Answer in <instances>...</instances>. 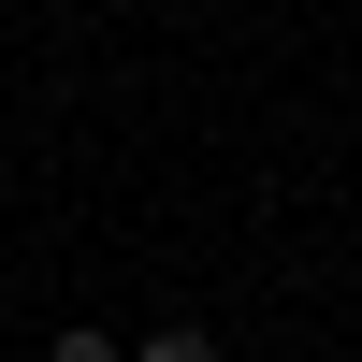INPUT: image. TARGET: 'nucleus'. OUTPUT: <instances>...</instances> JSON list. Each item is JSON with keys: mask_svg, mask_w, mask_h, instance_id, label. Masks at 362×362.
<instances>
[{"mask_svg": "<svg viewBox=\"0 0 362 362\" xmlns=\"http://www.w3.org/2000/svg\"><path fill=\"white\" fill-rule=\"evenodd\" d=\"M131 362H218V334H189V319H174V334H145Z\"/></svg>", "mask_w": 362, "mask_h": 362, "instance_id": "nucleus-1", "label": "nucleus"}, {"mask_svg": "<svg viewBox=\"0 0 362 362\" xmlns=\"http://www.w3.org/2000/svg\"><path fill=\"white\" fill-rule=\"evenodd\" d=\"M44 362H116V334H58V348H44Z\"/></svg>", "mask_w": 362, "mask_h": 362, "instance_id": "nucleus-2", "label": "nucleus"}]
</instances>
